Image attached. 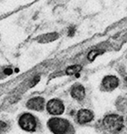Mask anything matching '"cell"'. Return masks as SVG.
I'll return each mask as SVG.
<instances>
[{
	"mask_svg": "<svg viewBox=\"0 0 127 134\" xmlns=\"http://www.w3.org/2000/svg\"><path fill=\"white\" fill-rule=\"evenodd\" d=\"M48 128L54 134H66L70 128L69 121L66 119L55 118L49 119L47 122Z\"/></svg>",
	"mask_w": 127,
	"mask_h": 134,
	"instance_id": "cell-1",
	"label": "cell"
},
{
	"mask_svg": "<svg viewBox=\"0 0 127 134\" xmlns=\"http://www.w3.org/2000/svg\"><path fill=\"white\" fill-rule=\"evenodd\" d=\"M18 125L22 130L25 132H34L37 128V120L36 117L31 113H24L19 117Z\"/></svg>",
	"mask_w": 127,
	"mask_h": 134,
	"instance_id": "cell-2",
	"label": "cell"
},
{
	"mask_svg": "<svg viewBox=\"0 0 127 134\" xmlns=\"http://www.w3.org/2000/svg\"><path fill=\"white\" fill-rule=\"evenodd\" d=\"M103 125L110 131L119 132L124 126V119L118 114H109L104 118Z\"/></svg>",
	"mask_w": 127,
	"mask_h": 134,
	"instance_id": "cell-3",
	"label": "cell"
},
{
	"mask_svg": "<svg viewBox=\"0 0 127 134\" xmlns=\"http://www.w3.org/2000/svg\"><path fill=\"white\" fill-rule=\"evenodd\" d=\"M46 109L51 115H61L65 111L64 103L59 99H51L47 102Z\"/></svg>",
	"mask_w": 127,
	"mask_h": 134,
	"instance_id": "cell-4",
	"label": "cell"
},
{
	"mask_svg": "<svg viewBox=\"0 0 127 134\" xmlns=\"http://www.w3.org/2000/svg\"><path fill=\"white\" fill-rule=\"evenodd\" d=\"M26 107L36 112H42L45 107V99L40 96L33 97L26 102Z\"/></svg>",
	"mask_w": 127,
	"mask_h": 134,
	"instance_id": "cell-5",
	"label": "cell"
},
{
	"mask_svg": "<svg viewBox=\"0 0 127 134\" xmlns=\"http://www.w3.org/2000/svg\"><path fill=\"white\" fill-rule=\"evenodd\" d=\"M119 83L118 77L114 75H107L104 77L102 81V86L104 87L106 90L107 91H112L115 88H117Z\"/></svg>",
	"mask_w": 127,
	"mask_h": 134,
	"instance_id": "cell-6",
	"label": "cell"
},
{
	"mask_svg": "<svg viewBox=\"0 0 127 134\" xmlns=\"http://www.w3.org/2000/svg\"><path fill=\"white\" fill-rule=\"evenodd\" d=\"M94 118V114L88 109H80L77 113V119L80 124H86L91 122Z\"/></svg>",
	"mask_w": 127,
	"mask_h": 134,
	"instance_id": "cell-7",
	"label": "cell"
},
{
	"mask_svg": "<svg viewBox=\"0 0 127 134\" xmlns=\"http://www.w3.org/2000/svg\"><path fill=\"white\" fill-rule=\"evenodd\" d=\"M70 94H71L72 98L77 100H82L86 95V91H85V87L81 84L76 83L72 87L71 90H70Z\"/></svg>",
	"mask_w": 127,
	"mask_h": 134,
	"instance_id": "cell-8",
	"label": "cell"
},
{
	"mask_svg": "<svg viewBox=\"0 0 127 134\" xmlns=\"http://www.w3.org/2000/svg\"><path fill=\"white\" fill-rule=\"evenodd\" d=\"M59 38V34L56 32H51V33H47V34H43L42 36H39L37 38H36V41H37L39 43H49V42H51L55 41Z\"/></svg>",
	"mask_w": 127,
	"mask_h": 134,
	"instance_id": "cell-9",
	"label": "cell"
},
{
	"mask_svg": "<svg viewBox=\"0 0 127 134\" xmlns=\"http://www.w3.org/2000/svg\"><path fill=\"white\" fill-rule=\"evenodd\" d=\"M10 127L11 125L9 119L1 117L0 118V134H6L7 132H9Z\"/></svg>",
	"mask_w": 127,
	"mask_h": 134,
	"instance_id": "cell-10",
	"label": "cell"
},
{
	"mask_svg": "<svg viewBox=\"0 0 127 134\" xmlns=\"http://www.w3.org/2000/svg\"><path fill=\"white\" fill-rule=\"evenodd\" d=\"M81 69H82V66L80 64H75V65H72V66H69L66 69V74L67 75H76L79 76V73L80 72Z\"/></svg>",
	"mask_w": 127,
	"mask_h": 134,
	"instance_id": "cell-11",
	"label": "cell"
},
{
	"mask_svg": "<svg viewBox=\"0 0 127 134\" xmlns=\"http://www.w3.org/2000/svg\"><path fill=\"white\" fill-rule=\"evenodd\" d=\"M104 51L103 50H100V49H97V50H92L90 51V52L88 53V55H87V58H88L89 61H94V60L97 57V56H99L100 55H101V54H103Z\"/></svg>",
	"mask_w": 127,
	"mask_h": 134,
	"instance_id": "cell-12",
	"label": "cell"
},
{
	"mask_svg": "<svg viewBox=\"0 0 127 134\" xmlns=\"http://www.w3.org/2000/svg\"><path fill=\"white\" fill-rule=\"evenodd\" d=\"M4 69H5L4 68L0 67V79L4 78V76H6V75H5V74H4Z\"/></svg>",
	"mask_w": 127,
	"mask_h": 134,
	"instance_id": "cell-13",
	"label": "cell"
},
{
	"mask_svg": "<svg viewBox=\"0 0 127 134\" xmlns=\"http://www.w3.org/2000/svg\"><path fill=\"white\" fill-rule=\"evenodd\" d=\"M125 81H127V77H126V79H125Z\"/></svg>",
	"mask_w": 127,
	"mask_h": 134,
	"instance_id": "cell-14",
	"label": "cell"
}]
</instances>
